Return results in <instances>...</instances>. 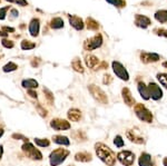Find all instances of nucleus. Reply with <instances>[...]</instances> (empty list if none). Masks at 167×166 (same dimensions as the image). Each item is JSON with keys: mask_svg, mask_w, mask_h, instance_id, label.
Returning <instances> with one entry per match:
<instances>
[{"mask_svg": "<svg viewBox=\"0 0 167 166\" xmlns=\"http://www.w3.org/2000/svg\"><path fill=\"white\" fill-rule=\"evenodd\" d=\"M163 164H164V166H167V157L164 158V161H163Z\"/></svg>", "mask_w": 167, "mask_h": 166, "instance_id": "c03bdc74", "label": "nucleus"}, {"mask_svg": "<svg viewBox=\"0 0 167 166\" xmlns=\"http://www.w3.org/2000/svg\"><path fill=\"white\" fill-rule=\"evenodd\" d=\"M2 30L5 31V33H8L9 31H11V33H14L15 29H14V28H11V27H3V28H2Z\"/></svg>", "mask_w": 167, "mask_h": 166, "instance_id": "a19ab883", "label": "nucleus"}, {"mask_svg": "<svg viewBox=\"0 0 167 166\" xmlns=\"http://www.w3.org/2000/svg\"><path fill=\"white\" fill-rule=\"evenodd\" d=\"M20 46H21L22 50H30V49H33V48L36 47V44H35V42H29V40H22Z\"/></svg>", "mask_w": 167, "mask_h": 166, "instance_id": "cd10ccee", "label": "nucleus"}, {"mask_svg": "<svg viewBox=\"0 0 167 166\" xmlns=\"http://www.w3.org/2000/svg\"><path fill=\"white\" fill-rule=\"evenodd\" d=\"M68 20H69V24L71 27H74L76 30H83L84 29V24L83 19L79 18L78 16H74V15H68Z\"/></svg>", "mask_w": 167, "mask_h": 166, "instance_id": "9b49d317", "label": "nucleus"}, {"mask_svg": "<svg viewBox=\"0 0 167 166\" xmlns=\"http://www.w3.org/2000/svg\"><path fill=\"white\" fill-rule=\"evenodd\" d=\"M86 26L89 30H98V28H99V24L90 17H88L86 19Z\"/></svg>", "mask_w": 167, "mask_h": 166, "instance_id": "a878e982", "label": "nucleus"}, {"mask_svg": "<svg viewBox=\"0 0 167 166\" xmlns=\"http://www.w3.org/2000/svg\"><path fill=\"white\" fill-rule=\"evenodd\" d=\"M2 154H3V147L0 145V159H1V157H2Z\"/></svg>", "mask_w": 167, "mask_h": 166, "instance_id": "37998d69", "label": "nucleus"}, {"mask_svg": "<svg viewBox=\"0 0 167 166\" xmlns=\"http://www.w3.org/2000/svg\"><path fill=\"white\" fill-rule=\"evenodd\" d=\"M17 68H18V66H17L15 63H12V61H9L8 64H6L5 66H3L2 70L5 72H15Z\"/></svg>", "mask_w": 167, "mask_h": 166, "instance_id": "c85d7f7f", "label": "nucleus"}, {"mask_svg": "<svg viewBox=\"0 0 167 166\" xmlns=\"http://www.w3.org/2000/svg\"><path fill=\"white\" fill-rule=\"evenodd\" d=\"M122 99H124V102H125L126 105L133 106L134 104H135V99H134V97L131 96V90H129L128 88H122Z\"/></svg>", "mask_w": 167, "mask_h": 166, "instance_id": "dca6fc26", "label": "nucleus"}, {"mask_svg": "<svg viewBox=\"0 0 167 166\" xmlns=\"http://www.w3.org/2000/svg\"><path fill=\"white\" fill-rule=\"evenodd\" d=\"M111 67H113V70L116 74V76L122 81H127L129 79V75H128V72L126 70V68L120 64L119 61H113L111 64Z\"/></svg>", "mask_w": 167, "mask_h": 166, "instance_id": "6e6552de", "label": "nucleus"}, {"mask_svg": "<svg viewBox=\"0 0 167 166\" xmlns=\"http://www.w3.org/2000/svg\"><path fill=\"white\" fill-rule=\"evenodd\" d=\"M126 136H127V138L131 142H133V143H136V144H144V138L140 137V136L136 135L134 130L128 129L127 132H126Z\"/></svg>", "mask_w": 167, "mask_h": 166, "instance_id": "a211bd4d", "label": "nucleus"}, {"mask_svg": "<svg viewBox=\"0 0 167 166\" xmlns=\"http://www.w3.org/2000/svg\"><path fill=\"white\" fill-rule=\"evenodd\" d=\"M3 135V129H0V137Z\"/></svg>", "mask_w": 167, "mask_h": 166, "instance_id": "de8ad7c7", "label": "nucleus"}, {"mask_svg": "<svg viewBox=\"0 0 167 166\" xmlns=\"http://www.w3.org/2000/svg\"><path fill=\"white\" fill-rule=\"evenodd\" d=\"M147 87H148V91H149V96L154 100H159L163 97V91H161V87L158 85H156L155 83H150Z\"/></svg>", "mask_w": 167, "mask_h": 166, "instance_id": "9d476101", "label": "nucleus"}, {"mask_svg": "<svg viewBox=\"0 0 167 166\" xmlns=\"http://www.w3.org/2000/svg\"><path fill=\"white\" fill-rule=\"evenodd\" d=\"M139 166H153V162H152V156L147 153H142V155L138 159Z\"/></svg>", "mask_w": 167, "mask_h": 166, "instance_id": "6ab92c4d", "label": "nucleus"}, {"mask_svg": "<svg viewBox=\"0 0 167 166\" xmlns=\"http://www.w3.org/2000/svg\"><path fill=\"white\" fill-rule=\"evenodd\" d=\"M67 116H68L69 120H71V122H79L81 118V111L79 109H77V108H71V109L68 111Z\"/></svg>", "mask_w": 167, "mask_h": 166, "instance_id": "f3484780", "label": "nucleus"}, {"mask_svg": "<svg viewBox=\"0 0 167 166\" xmlns=\"http://www.w3.org/2000/svg\"><path fill=\"white\" fill-rule=\"evenodd\" d=\"M8 36V33H5V31H1L0 30V37H7Z\"/></svg>", "mask_w": 167, "mask_h": 166, "instance_id": "79ce46f5", "label": "nucleus"}, {"mask_svg": "<svg viewBox=\"0 0 167 166\" xmlns=\"http://www.w3.org/2000/svg\"><path fill=\"white\" fill-rule=\"evenodd\" d=\"M9 9V6L7 7H3V8H0V20H3L6 18V15H7V10Z\"/></svg>", "mask_w": 167, "mask_h": 166, "instance_id": "e433bc0d", "label": "nucleus"}, {"mask_svg": "<svg viewBox=\"0 0 167 166\" xmlns=\"http://www.w3.org/2000/svg\"><path fill=\"white\" fill-rule=\"evenodd\" d=\"M21 86L24 88L27 89H35L38 87V81L36 79H32V78H29V79H24L21 81Z\"/></svg>", "mask_w": 167, "mask_h": 166, "instance_id": "412c9836", "label": "nucleus"}, {"mask_svg": "<svg viewBox=\"0 0 167 166\" xmlns=\"http://www.w3.org/2000/svg\"><path fill=\"white\" fill-rule=\"evenodd\" d=\"M1 44L5 48H8V49H11V48H14V42H11V40H8V39H2L1 40Z\"/></svg>", "mask_w": 167, "mask_h": 166, "instance_id": "72a5a7b5", "label": "nucleus"}, {"mask_svg": "<svg viewBox=\"0 0 167 166\" xmlns=\"http://www.w3.org/2000/svg\"><path fill=\"white\" fill-rule=\"evenodd\" d=\"M75 159L78 162H89L92 161V155H90V153H87V152H80V153H77L75 155Z\"/></svg>", "mask_w": 167, "mask_h": 166, "instance_id": "5701e85b", "label": "nucleus"}, {"mask_svg": "<svg viewBox=\"0 0 167 166\" xmlns=\"http://www.w3.org/2000/svg\"><path fill=\"white\" fill-rule=\"evenodd\" d=\"M44 93L46 94V98H47V100L48 102L51 104V103L54 102V95H53V93L49 90V89H47V88H44Z\"/></svg>", "mask_w": 167, "mask_h": 166, "instance_id": "f704fd0d", "label": "nucleus"}, {"mask_svg": "<svg viewBox=\"0 0 167 166\" xmlns=\"http://www.w3.org/2000/svg\"><path fill=\"white\" fill-rule=\"evenodd\" d=\"M22 152L25 153V155L27 157H29L30 159H33V161H41L42 159V154L40 153V151L37 150L36 147L33 146L30 143H25L22 145Z\"/></svg>", "mask_w": 167, "mask_h": 166, "instance_id": "7ed1b4c3", "label": "nucleus"}, {"mask_svg": "<svg viewBox=\"0 0 167 166\" xmlns=\"http://www.w3.org/2000/svg\"><path fill=\"white\" fill-rule=\"evenodd\" d=\"M138 91H139V94H140V96H142L145 100H148L150 98L149 91H148V87L145 85L144 83L138 84Z\"/></svg>", "mask_w": 167, "mask_h": 166, "instance_id": "4be33fe9", "label": "nucleus"}, {"mask_svg": "<svg viewBox=\"0 0 167 166\" xmlns=\"http://www.w3.org/2000/svg\"><path fill=\"white\" fill-rule=\"evenodd\" d=\"M7 1H8V2H15V3H16L18 0H7Z\"/></svg>", "mask_w": 167, "mask_h": 166, "instance_id": "a18cd8bd", "label": "nucleus"}, {"mask_svg": "<svg viewBox=\"0 0 167 166\" xmlns=\"http://www.w3.org/2000/svg\"><path fill=\"white\" fill-rule=\"evenodd\" d=\"M29 33L32 37H37L39 35V30H40V21L38 18H33L31 19L30 24H29Z\"/></svg>", "mask_w": 167, "mask_h": 166, "instance_id": "4468645a", "label": "nucleus"}, {"mask_svg": "<svg viewBox=\"0 0 167 166\" xmlns=\"http://www.w3.org/2000/svg\"><path fill=\"white\" fill-rule=\"evenodd\" d=\"M155 19L161 24L167 22V10H158L155 12Z\"/></svg>", "mask_w": 167, "mask_h": 166, "instance_id": "393cba45", "label": "nucleus"}, {"mask_svg": "<svg viewBox=\"0 0 167 166\" xmlns=\"http://www.w3.org/2000/svg\"><path fill=\"white\" fill-rule=\"evenodd\" d=\"M88 90L90 91V94L92 95V97L97 102L101 103V104H107L108 103V98H107V95L105 94V91L99 87H97L96 85H89Z\"/></svg>", "mask_w": 167, "mask_h": 166, "instance_id": "423d86ee", "label": "nucleus"}, {"mask_svg": "<svg viewBox=\"0 0 167 166\" xmlns=\"http://www.w3.org/2000/svg\"><path fill=\"white\" fill-rule=\"evenodd\" d=\"M163 66H164L165 68H167V61H165V63H163Z\"/></svg>", "mask_w": 167, "mask_h": 166, "instance_id": "49530a36", "label": "nucleus"}, {"mask_svg": "<svg viewBox=\"0 0 167 166\" xmlns=\"http://www.w3.org/2000/svg\"><path fill=\"white\" fill-rule=\"evenodd\" d=\"M85 61H86L87 67L92 69H97V66L99 65V59L94 55H87L85 57Z\"/></svg>", "mask_w": 167, "mask_h": 166, "instance_id": "2eb2a0df", "label": "nucleus"}, {"mask_svg": "<svg viewBox=\"0 0 167 166\" xmlns=\"http://www.w3.org/2000/svg\"><path fill=\"white\" fill-rule=\"evenodd\" d=\"M10 14L12 15V17H14V18H16V17L19 16V12H18V10H17V9H11Z\"/></svg>", "mask_w": 167, "mask_h": 166, "instance_id": "ea45409f", "label": "nucleus"}, {"mask_svg": "<svg viewBox=\"0 0 167 166\" xmlns=\"http://www.w3.org/2000/svg\"><path fill=\"white\" fill-rule=\"evenodd\" d=\"M140 59L144 64H149V63H155L159 60V55L155 53H142L140 54Z\"/></svg>", "mask_w": 167, "mask_h": 166, "instance_id": "f8f14e48", "label": "nucleus"}, {"mask_svg": "<svg viewBox=\"0 0 167 166\" xmlns=\"http://www.w3.org/2000/svg\"><path fill=\"white\" fill-rule=\"evenodd\" d=\"M95 150L98 157L104 162L107 166H114L116 163V156L113 151L108 146H106L103 143H97L95 145Z\"/></svg>", "mask_w": 167, "mask_h": 166, "instance_id": "f257e3e1", "label": "nucleus"}, {"mask_svg": "<svg viewBox=\"0 0 167 166\" xmlns=\"http://www.w3.org/2000/svg\"><path fill=\"white\" fill-rule=\"evenodd\" d=\"M135 111H136L137 117L140 120H143L145 123H152V120H153V114L150 113L144 105H142V104L136 105L135 106Z\"/></svg>", "mask_w": 167, "mask_h": 166, "instance_id": "39448f33", "label": "nucleus"}, {"mask_svg": "<svg viewBox=\"0 0 167 166\" xmlns=\"http://www.w3.org/2000/svg\"><path fill=\"white\" fill-rule=\"evenodd\" d=\"M71 67L74 68L75 72H81V74L84 72V67H83V65H81V61L79 58H75L71 61Z\"/></svg>", "mask_w": 167, "mask_h": 166, "instance_id": "bb28decb", "label": "nucleus"}, {"mask_svg": "<svg viewBox=\"0 0 167 166\" xmlns=\"http://www.w3.org/2000/svg\"><path fill=\"white\" fill-rule=\"evenodd\" d=\"M106 1L111 3V5L115 6V7H117V8H124L126 6L125 0H106Z\"/></svg>", "mask_w": 167, "mask_h": 166, "instance_id": "7c9ffc66", "label": "nucleus"}, {"mask_svg": "<svg viewBox=\"0 0 167 166\" xmlns=\"http://www.w3.org/2000/svg\"><path fill=\"white\" fill-rule=\"evenodd\" d=\"M101 45H103V36L100 33H97L96 36L87 39L86 42H84V48H85V50L92 51V50L99 48Z\"/></svg>", "mask_w": 167, "mask_h": 166, "instance_id": "20e7f679", "label": "nucleus"}, {"mask_svg": "<svg viewBox=\"0 0 167 166\" xmlns=\"http://www.w3.org/2000/svg\"><path fill=\"white\" fill-rule=\"evenodd\" d=\"M135 25L137 27L145 29V28H147L150 25V19L148 17L143 16V15H136L135 16Z\"/></svg>", "mask_w": 167, "mask_h": 166, "instance_id": "ddd939ff", "label": "nucleus"}, {"mask_svg": "<svg viewBox=\"0 0 167 166\" xmlns=\"http://www.w3.org/2000/svg\"><path fill=\"white\" fill-rule=\"evenodd\" d=\"M157 79H158L159 83L167 89V74H163V72L157 74Z\"/></svg>", "mask_w": 167, "mask_h": 166, "instance_id": "2f4dec72", "label": "nucleus"}, {"mask_svg": "<svg viewBox=\"0 0 167 166\" xmlns=\"http://www.w3.org/2000/svg\"><path fill=\"white\" fill-rule=\"evenodd\" d=\"M154 33H155L156 35H158V36H163V37H166V38H167V30H166V29L156 28V29H154Z\"/></svg>", "mask_w": 167, "mask_h": 166, "instance_id": "c9c22d12", "label": "nucleus"}, {"mask_svg": "<svg viewBox=\"0 0 167 166\" xmlns=\"http://www.w3.org/2000/svg\"><path fill=\"white\" fill-rule=\"evenodd\" d=\"M113 81V77H111L110 75H108V74H106L105 76H104V81L103 83L105 84V85H109V84Z\"/></svg>", "mask_w": 167, "mask_h": 166, "instance_id": "4c0bfd02", "label": "nucleus"}, {"mask_svg": "<svg viewBox=\"0 0 167 166\" xmlns=\"http://www.w3.org/2000/svg\"><path fill=\"white\" fill-rule=\"evenodd\" d=\"M28 94L30 95L32 98H37V93L33 89H28Z\"/></svg>", "mask_w": 167, "mask_h": 166, "instance_id": "58836bf2", "label": "nucleus"}, {"mask_svg": "<svg viewBox=\"0 0 167 166\" xmlns=\"http://www.w3.org/2000/svg\"><path fill=\"white\" fill-rule=\"evenodd\" d=\"M50 27L53 29H61V28H64V20L61 19L60 17L53 18L50 21Z\"/></svg>", "mask_w": 167, "mask_h": 166, "instance_id": "b1692460", "label": "nucleus"}, {"mask_svg": "<svg viewBox=\"0 0 167 166\" xmlns=\"http://www.w3.org/2000/svg\"><path fill=\"white\" fill-rule=\"evenodd\" d=\"M35 144L38 145L39 147H48L50 142L47 138H35Z\"/></svg>", "mask_w": 167, "mask_h": 166, "instance_id": "c756f323", "label": "nucleus"}, {"mask_svg": "<svg viewBox=\"0 0 167 166\" xmlns=\"http://www.w3.org/2000/svg\"><path fill=\"white\" fill-rule=\"evenodd\" d=\"M50 126L55 130H68L70 128V124L65 119L55 118L50 122Z\"/></svg>", "mask_w": 167, "mask_h": 166, "instance_id": "1a4fd4ad", "label": "nucleus"}, {"mask_svg": "<svg viewBox=\"0 0 167 166\" xmlns=\"http://www.w3.org/2000/svg\"><path fill=\"white\" fill-rule=\"evenodd\" d=\"M69 155V151L65 150V148H58L55 150L49 156V162L51 166H59L65 162L67 156Z\"/></svg>", "mask_w": 167, "mask_h": 166, "instance_id": "f03ea898", "label": "nucleus"}, {"mask_svg": "<svg viewBox=\"0 0 167 166\" xmlns=\"http://www.w3.org/2000/svg\"><path fill=\"white\" fill-rule=\"evenodd\" d=\"M53 141H54V143H56V144L62 145V146H69V144H70V141L68 139V137H66V136H62V135L54 136Z\"/></svg>", "mask_w": 167, "mask_h": 166, "instance_id": "aec40b11", "label": "nucleus"}, {"mask_svg": "<svg viewBox=\"0 0 167 166\" xmlns=\"http://www.w3.org/2000/svg\"><path fill=\"white\" fill-rule=\"evenodd\" d=\"M118 161L125 166H131L135 162V154L131 151H122L117 154Z\"/></svg>", "mask_w": 167, "mask_h": 166, "instance_id": "0eeeda50", "label": "nucleus"}, {"mask_svg": "<svg viewBox=\"0 0 167 166\" xmlns=\"http://www.w3.org/2000/svg\"><path fill=\"white\" fill-rule=\"evenodd\" d=\"M114 144L116 145V147L120 148V147H122L124 145H125V143H124V141H122V136H120V135H117L116 137H115V139H114Z\"/></svg>", "mask_w": 167, "mask_h": 166, "instance_id": "473e14b6", "label": "nucleus"}]
</instances>
